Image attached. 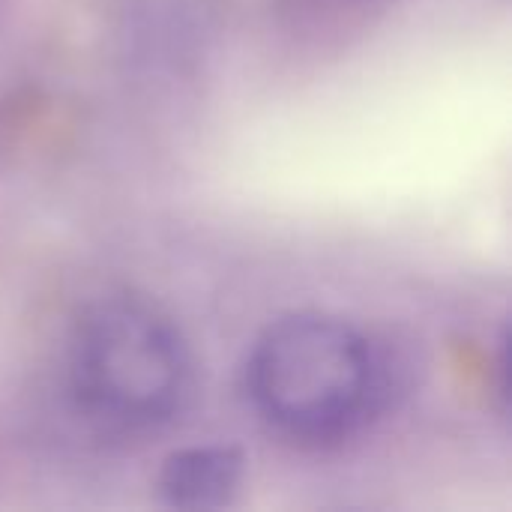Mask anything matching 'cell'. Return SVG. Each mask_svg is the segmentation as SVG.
Instances as JSON below:
<instances>
[{
  "instance_id": "4",
  "label": "cell",
  "mask_w": 512,
  "mask_h": 512,
  "mask_svg": "<svg viewBox=\"0 0 512 512\" xmlns=\"http://www.w3.org/2000/svg\"><path fill=\"white\" fill-rule=\"evenodd\" d=\"M330 3H336V6H369L375 0H330Z\"/></svg>"
},
{
  "instance_id": "1",
  "label": "cell",
  "mask_w": 512,
  "mask_h": 512,
  "mask_svg": "<svg viewBox=\"0 0 512 512\" xmlns=\"http://www.w3.org/2000/svg\"><path fill=\"white\" fill-rule=\"evenodd\" d=\"M396 387L390 354L327 312L276 318L249 348L243 390L252 411L294 444H336L360 432Z\"/></svg>"
},
{
  "instance_id": "2",
  "label": "cell",
  "mask_w": 512,
  "mask_h": 512,
  "mask_svg": "<svg viewBox=\"0 0 512 512\" xmlns=\"http://www.w3.org/2000/svg\"><path fill=\"white\" fill-rule=\"evenodd\" d=\"M75 408L102 429L141 435L168 426L192 390V354L180 327L132 294L93 300L66 342Z\"/></svg>"
},
{
  "instance_id": "3",
  "label": "cell",
  "mask_w": 512,
  "mask_h": 512,
  "mask_svg": "<svg viewBox=\"0 0 512 512\" xmlns=\"http://www.w3.org/2000/svg\"><path fill=\"white\" fill-rule=\"evenodd\" d=\"M246 480V459L228 444H198L171 453L162 462L156 489L165 507L174 510H222Z\"/></svg>"
}]
</instances>
